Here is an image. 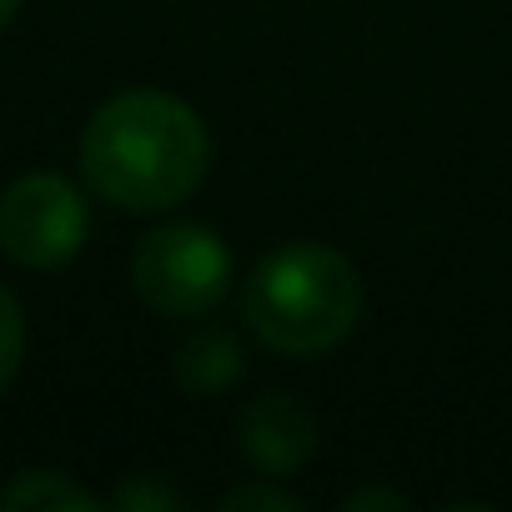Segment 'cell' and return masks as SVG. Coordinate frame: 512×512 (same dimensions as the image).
Masks as SVG:
<instances>
[{
    "label": "cell",
    "mask_w": 512,
    "mask_h": 512,
    "mask_svg": "<svg viewBox=\"0 0 512 512\" xmlns=\"http://www.w3.org/2000/svg\"><path fill=\"white\" fill-rule=\"evenodd\" d=\"M111 502L126 507V512H171V507H181L176 487L161 482V477H151V472H131V477L111 492Z\"/></svg>",
    "instance_id": "9"
},
{
    "label": "cell",
    "mask_w": 512,
    "mask_h": 512,
    "mask_svg": "<svg viewBox=\"0 0 512 512\" xmlns=\"http://www.w3.org/2000/svg\"><path fill=\"white\" fill-rule=\"evenodd\" d=\"M136 297L161 317H201L231 287V251L211 226L166 221L136 241L131 256Z\"/></svg>",
    "instance_id": "3"
},
{
    "label": "cell",
    "mask_w": 512,
    "mask_h": 512,
    "mask_svg": "<svg viewBox=\"0 0 512 512\" xmlns=\"http://www.w3.org/2000/svg\"><path fill=\"white\" fill-rule=\"evenodd\" d=\"M21 6H26V0H0V26H6V21H11Z\"/></svg>",
    "instance_id": "12"
},
{
    "label": "cell",
    "mask_w": 512,
    "mask_h": 512,
    "mask_svg": "<svg viewBox=\"0 0 512 512\" xmlns=\"http://www.w3.org/2000/svg\"><path fill=\"white\" fill-rule=\"evenodd\" d=\"M21 357H26V317H21V302L16 292L0 282V392H6L21 372Z\"/></svg>",
    "instance_id": "8"
},
{
    "label": "cell",
    "mask_w": 512,
    "mask_h": 512,
    "mask_svg": "<svg viewBox=\"0 0 512 512\" xmlns=\"http://www.w3.org/2000/svg\"><path fill=\"white\" fill-rule=\"evenodd\" d=\"M342 507L347 512H362V507H407V497L392 492V487H367V492H347Z\"/></svg>",
    "instance_id": "11"
},
{
    "label": "cell",
    "mask_w": 512,
    "mask_h": 512,
    "mask_svg": "<svg viewBox=\"0 0 512 512\" xmlns=\"http://www.w3.org/2000/svg\"><path fill=\"white\" fill-rule=\"evenodd\" d=\"M86 231H91L86 196L56 171L16 176L0 191V251L26 272L66 267L86 246Z\"/></svg>",
    "instance_id": "4"
},
{
    "label": "cell",
    "mask_w": 512,
    "mask_h": 512,
    "mask_svg": "<svg viewBox=\"0 0 512 512\" xmlns=\"http://www.w3.org/2000/svg\"><path fill=\"white\" fill-rule=\"evenodd\" d=\"M241 317L256 342L282 357H322L352 337L362 317V277L337 246L287 241L246 277Z\"/></svg>",
    "instance_id": "2"
},
{
    "label": "cell",
    "mask_w": 512,
    "mask_h": 512,
    "mask_svg": "<svg viewBox=\"0 0 512 512\" xmlns=\"http://www.w3.org/2000/svg\"><path fill=\"white\" fill-rule=\"evenodd\" d=\"M241 372H246V357L231 332H196L191 342L176 347V382L191 397H221Z\"/></svg>",
    "instance_id": "6"
},
{
    "label": "cell",
    "mask_w": 512,
    "mask_h": 512,
    "mask_svg": "<svg viewBox=\"0 0 512 512\" xmlns=\"http://www.w3.org/2000/svg\"><path fill=\"white\" fill-rule=\"evenodd\" d=\"M0 507L6 512H96L101 497L66 472L36 467V472H21L6 492H0Z\"/></svg>",
    "instance_id": "7"
},
{
    "label": "cell",
    "mask_w": 512,
    "mask_h": 512,
    "mask_svg": "<svg viewBox=\"0 0 512 512\" xmlns=\"http://www.w3.org/2000/svg\"><path fill=\"white\" fill-rule=\"evenodd\" d=\"M211 166L201 116L171 91H121L101 101L81 131V171L91 191L126 211L181 206Z\"/></svg>",
    "instance_id": "1"
},
{
    "label": "cell",
    "mask_w": 512,
    "mask_h": 512,
    "mask_svg": "<svg viewBox=\"0 0 512 512\" xmlns=\"http://www.w3.org/2000/svg\"><path fill=\"white\" fill-rule=\"evenodd\" d=\"M216 507H221V512H246V507H256V512H297L302 502H297L292 492L272 487V477H267V482H246V487H231V492H226Z\"/></svg>",
    "instance_id": "10"
},
{
    "label": "cell",
    "mask_w": 512,
    "mask_h": 512,
    "mask_svg": "<svg viewBox=\"0 0 512 512\" xmlns=\"http://www.w3.org/2000/svg\"><path fill=\"white\" fill-rule=\"evenodd\" d=\"M236 442L262 477L297 472L317 447V412L292 392H262L256 402H246L236 422Z\"/></svg>",
    "instance_id": "5"
}]
</instances>
